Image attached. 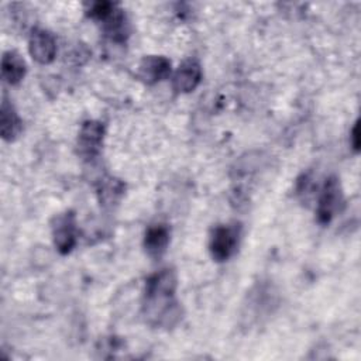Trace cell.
I'll return each instance as SVG.
<instances>
[{"label":"cell","instance_id":"obj_1","mask_svg":"<svg viewBox=\"0 0 361 361\" xmlns=\"http://www.w3.org/2000/svg\"><path fill=\"white\" fill-rule=\"evenodd\" d=\"M176 275L172 269H161L147 279L145 286V314L157 324H171V319L178 316L176 302Z\"/></svg>","mask_w":361,"mask_h":361},{"label":"cell","instance_id":"obj_2","mask_svg":"<svg viewBox=\"0 0 361 361\" xmlns=\"http://www.w3.org/2000/svg\"><path fill=\"white\" fill-rule=\"evenodd\" d=\"M343 206V192L337 176H329L320 190L316 217L320 224H329Z\"/></svg>","mask_w":361,"mask_h":361},{"label":"cell","instance_id":"obj_3","mask_svg":"<svg viewBox=\"0 0 361 361\" xmlns=\"http://www.w3.org/2000/svg\"><path fill=\"white\" fill-rule=\"evenodd\" d=\"M240 240L238 224H221L217 226L210 235L209 250L213 259L221 262L227 261L237 250Z\"/></svg>","mask_w":361,"mask_h":361},{"label":"cell","instance_id":"obj_4","mask_svg":"<svg viewBox=\"0 0 361 361\" xmlns=\"http://www.w3.org/2000/svg\"><path fill=\"white\" fill-rule=\"evenodd\" d=\"M28 51L32 59L38 63L45 65L52 62L56 54L55 37L44 28H34L30 34Z\"/></svg>","mask_w":361,"mask_h":361},{"label":"cell","instance_id":"obj_5","mask_svg":"<svg viewBox=\"0 0 361 361\" xmlns=\"http://www.w3.org/2000/svg\"><path fill=\"white\" fill-rule=\"evenodd\" d=\"M104 127L100 121L87 120L82 124L78 137V149L83 158H93L99 154L103 142Z\"/></svg>","mask_w":361,"mask_h":361},{"label":"cell","instance_id":"obj_6","mask_svg":"<svg viewBox=\"0 0 361 361\" xmlns=\"http://www.w3.org/2000/svg\"><path fill=\"white\" fill-rule=\"evenodd\" d=\"M52 237L56 250L61 254H68L76 244V223L75 216L69 212L55 219L52 226Z\"/></svg>","mask_w":361,"mask_h":361},{"label":"cell","instance_id":"obj_7","mask_svg":"<svg viewBox=\"0 0 361 361\" xmlns=\"http://www.w3.org/2000/svg\"><path fill=\"white\" fill-rule=\"evenodd\" d=\"M202 80V68L196 59L183 61L173 73V89L180 93H189L197 87Z\"/></svg>","mask_w":361,"mask_h":361},{"label":"cell","instance_id":"obj_8","mask_svg":"<svg viewBox=\"0 0 361 361\" xmlns=\"http://www.w3.org/2000/svg\"><path fill=\"white\" fill-rule=\"evenodd\" d=\"M171 75V61L165 56H145L138 66V76L147 85L158 83Z\"/></svg>","mask_w":361,"mask_h":361},{"label":"cell","instance_id":"obj_9","mask_svg":"<svg viewBox=\"0 0 361 361\" xmlns=\"http://www.w3.org/2000/svg\"><path fill=\"white\" fill-rule=\"evenodd\" d=\"M169 244V228L165 224L149 226L144 235V247L149 257L159 258Z\"/></svg>","mask_w":361,"mask_h":361},{"label":"cell","instance_id":"obj_10","mask_svg":"<svg viewBox=\"0 0 361 361\" xmlns=\"http://www.w3.org/2000/svg\"><path fill=\"white\" fill-rule=\"evenodd\" d=\"M23 128V123L14 110L13 104L4 97L1 102V110H0V131L1 137L6 141L14 140Z\"/></svg>","mask_w":361,"mask_h":361},{"label":"cell","instance_id":"obj_11","mask_svg":"<svg viewBox=\"0 0 361 361\" xmlns=\"http://www.w3.org/2000/svg\"><path fill=\"white\" fill-rule=\"evenodd\" d=\"M27 65L16 51L4 52L1 58V76L10 85H17L25 75Z\"/></svg>","mask_w":361,"mask_h":361},{"label":"cell","instance_id":"obj_12","mask_svg":"<svg viewBox=\"0 0 361 361\" xmlns=\"http://www.w3.org/2000/svg\"><path fill=\"white\" fill-rule=\"evenodd\" d=\"M106 35L114 42H123L128 35V24L126 14L116 6L113 13L103 21Z\"/></svg>","mask_w":361,"mask_h":361},{"label":"cell","instance_id":"obj_13","mask_svg":"<svg viewBox=\"0 0 361 361\" xmlns=\"http://www.w3.org/2000/svg\"><path fill=\"white\" fill-rule=\"evenodd\" d=\"M116 8L114 3L110 1H96V3H90L89 8H87V16L92 17L93 20L97 21H104Z\"/></svg>","mask_w":361,"mask_h":361},{"label":"cell","instance_id":"obj_14","mask_svg":"<svg viewBox=\"0 0 361 361\" xmlns=\"http://www.w3.org/2000/svg\"><path fill=\"white\" fill-rule=\"evenodd\" d=\"M351 144H353V148L355 151L360 149V135H358V121L354 124L353 127V131H351Z\"/></svg>","mask_w":361,"mask_h":361},{"label":"cell","instance_id":"obj_15","mask_svg":"<svg viewBox=\"0 0 361 361\" xmlns=\"http://www.w3.org/2000/svg\"><path fill=\"white\" fill-rule=\"evenodd\" d=\"M104 190H111V185L107 186V188H104ZM103 196H104V199H106V196H111V195H110V192H103Z\"/></svg>","mask_w":361,"mask_h":361}]
</instances>
